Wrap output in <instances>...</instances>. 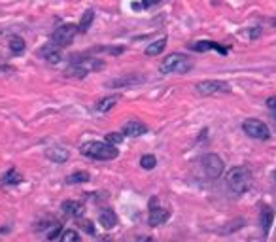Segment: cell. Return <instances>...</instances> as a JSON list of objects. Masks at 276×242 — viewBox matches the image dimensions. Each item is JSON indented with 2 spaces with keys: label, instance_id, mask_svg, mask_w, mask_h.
I'll list each match as a JSON object with an SVG mask.
<instances>
[{
  "label": "cell",
  "instance_id": "6da1fadb",
  "mask_svg": "<svg viewBox=\"0 0 276 242\" xmlns=\"http://www.w3.org/2000/svg\"><path fill=\"white\" fill-rule=\"evenodd\" d=\"M227 188L233 191L234 195H242L250 190L252 186V172L246 166H233L229 172L225 174Z\"/></svg>",
  "mask_w": 276,
  "mask_h": 242
},
{
  "label": "cell",
  "instance_id": "5bb4252c",
  "mask_svg": "<svg viewBox=\"0 0 276 242\" xmlns=\"http://www.w3.org/2000/svg\"><path fill=\"white\" fill-rule=\"evenodd\" d=\"M272 220H274V212L270 206H263L261 208V216H259V224H261V229H263V234L268 233L270 225H272Z\"/></svg>",
  "mask_w": 276,
  "mask_h": 242
},
{
  "label": "cell",
  "instance_id": "9c48e42d",
  "mask_svg": "<svg viewBox=\"0 0 276 242\" xmlns=\"http://www.w3.org/2000/svg\"><path fill=\"white\" fill-rule=\"evenodd\" d=\"M168 210H164V208L157 206V199L152 200V206H150V216H148V224L150 227H157V225L164 224L166 220H168Z\"/></svg>",
  "mask_w": 276,
  "mask_h": 242
},
{
  "label": "cell",
  "instance_id": "4fadbf2b",
  "mask_svg": "<svg viewBox=\"0 0 276 242\" xmlns=\"http://www.w3.org/2000/svg\"><path fill=\"white\" fill-rule=\"evenodd\" d=\"M98 222H100V225H102L104 229H114L118 225V216H116V212H114L112 208H106V210L100 212Z\"/></svg>",
  "mask_w": 276,
  "mask_h": 242
},
{
  "label": "cell",
  "instance_id": "7402d4cb",
  "mask_svg": "<svg viewBox=\"0 0 276 242\" xmlns=\"http://www.w3.org/2000/svg\"><path fill=\"white\" fill-rule=\"evenodd\" d=\"M10 50L14 53H21L23 50H25V40L21 38V36L18 34H14V36H10Z\"/></svg>",
  "mask_w": 276,
  "mask_h": 242
},
{
  "label": "cell",
  "instance_id": "4316f807",
  "mask_svg": "<svg viewBox=\"0 0 276 242\" xmlns=\"http://www.w3.org/2000/svg\"><path fill=\"white\" fill-rule=\"evenodd\" d=\"M82 229L86 231V233H89V234H95V225H93V222H87V220H84L82 222Z\"/></svg>",
  "mask_w": 276,
  "mask_h": 242
},
{
  "label": "cell",
  "instance_id": "44dd1931",
  "mask_svg": "<svg viewBox=\"0 0 276 242\" xmlns=\"http://www.w3.org/2000/svg\"><path fill=\"white\" fill-rule=\"evenodd\" d=\"M134 84H142V78H134V76H127L123 80H114L108 84V87H125V86H134Z\"/></svg>",
  "mask_w": 276,
  "mask_h": 242
},
{
  "label": "cell",
  "instance_id": "2e32d148",
  "mask_svg": "<svg viewBox=\"0 0 276 242\" xmlns=\"http://www.w3.org/2000/svg\"><path fill=\"white\" fill-rule=\"evenodd\" d=\"M40 55H42V57L48 60V62H52V64H57V62H60V60H62L59 50H57V48H53V46H48V48L40 50Z\"/></svg>",
  "mask_w": 276,
  "mask_h": 242
},
{
  "label": "cell",
  "instance_id": "e0dca14e",
  "mask_svg": "<svg viewBox=\"0 0 276 242\" xmlns=\"http://www.w3.org/2000/svg\"><path fill=\"white\" fill-rule=\"evenodd\" d=\"M21 182H23V176H21V172H19L18 168H10L8 172L4 174V178H2V184L4 186H18Z\"/></svg>",
  "mask_w": 276,
  "mask_h": 242
},
{
  "label": "cell",
  "instance_id": "52a82bcc",
  "mask_svg": "<svg viewBox=\"0 0 276 242\" xmlns=\"http://www.w3.org/2000/svg\"><path fill=\"white\" fill-rule=\"evenodd\" d=\"M197 93L198 95H218V93H229V84L222 82V80H206V82H198L197 84Z\"/></svg>",
  "mask_w": 276,
  "mask_h": 242
},
{
  "label": "cell",
  "instance_id": "3957f363",
  "mask_svg": "<svg viewBox=\"0 0 276 242\" xmlns=\"http://www.w3.org/2000/svg\"><path fill=\"white\" fill-rule=\"evenodd\" d=\"M191 60L190 57L182 55V53H170L166 55L164 60L159 64V72L161 74H172V72H178V74H186L191 70Z\"/></svg>",
  "mask_w": 276,
  "mask_h": 242
},
{
  "label": "cell",
  "instance_id": "ac0fdd59",
  "mask_svg": "<svg viewBox=\"0 0 276 242\" xmlns=\"http://www.w3.org/2000/svg\"><path fill=\"white\" fill-rule=\"evenodd\" d=\"M164 46H166V38H159V40H156L154 44H150L144 53H146L148 57H156V55H159V53L163 52Z\"/></svg>",
  "mask_w": 276,
  "mask_h": 242
},
{
  "label": "cell",
  "instance_id": "cb8c5ba5",
  "mask_svg": "<svg viewBox=\"0 0 276 242\" xmlns=\"http://www.w3.org/2000/svg\"><path fill=\"white\" fill-rule=\"evenodd\" d=\"M156 164H157V159L156 156H142L140 157V166L142 168H146V170H152V168H156Z\"/></svg>",
  "mask_w": 276,
  "mask_h": 242
},
{
  "label": "cell",
  "instance_id": "f1b7e54d",
  "mask_svg": "<svg viewBox=\"0 0 276 242\" xmlns=\"http://www.w3.org/2000/svg\"><path fill=\"white\" fill-rule=\"evenodd\" d=\"M59 234H60V225H55V229H53L52 233L48 234V238H50V240H55Z\"/></svg>",
  "mask_w": 276,
  "mask_h": 242
},
{
  "label": "cell",
  "instance_id": "ba28073f",
  "mask_svg": "<svg viewBox=\"0 0 276 242\" xmlns=\"http://www.w3.org/2000/svg\"><path fill=\"white\" fill-rule=\"evenodd\" d=\"M76 30H78V26L72 25V23L60 25L59 28H55V32L52 34L53 44H55V46H59V48H64V46H68V44L74 40V34H76Z\"/></svg>",
  "mask_w": 276,
  "mask_h": 242
},
{
  "label": "cell",
  "instance_id": "1f68e13d",
  "mask_svg": "<svg viewBox=\"0 0 276 242\" xmlns=\"http://www.w3.org/2000/svg\"><path fill=\"white\" fill-rule=\"evenodd\" d=\"M274 125H276V116H274Z\"/></svg>",
  "mask_w": 276,
  "mask_h": 242
},
{
  "label": "cell",
  "instance_id": "4dcf8cb0",
  "mask_svg": "<svg viewBox=\"0 0 276 242\" xmlns=\"http://www.w3.org/2000/svg\"><path fill=\"white\" fill-rule=\"evenodd\" d=\"M14 66H0V74H12Z\"/></svg>",
  "mask_w": 276,
  "mask_h": 242
},
{
  "label": "cell",
  "instance_id": "5b68a950",
  "mask_svg": "<svg viewBox=\"0 0 276 242\" xmlns=\"http://www.w3.org/2000/svg\"><path fill=\"white\" fill-rule=\"evenodd\" d=\"M200 166H202L204 176L210 178V180L220 178V176L224 174V168H225L222 157H218L216 154H206V156H202V159H200Z\"/></svg>",
  "mask_w": 276,
  "mask_h": 242
},
{
  "label": "cell",
  "instance_id": "8992f818",
  "mask_svg": "<svg viewBox=\"0 0 276 242\" xmlns=\"http://www.w3.org/2000/svg\"><path fill=\"white\" fill-rule=\"evenodd\" d=\"M242 129L244 132L250 136V138L256 140H268L270 138V129L267 127V123H263L261 120H256V118H250L242 123Z\"/></svg>",
  "mask_w": 276,
  "mask_h": 242
},
{
  "label": "cell",
  "instance_id": "d6986e66",
  "mask_svg": "<svg viewBox=\"0 0 276 242\" xmlns=\"http://www.w3.org/2000/svg\"><path fill=\"white\" fill-rule=\"evenodd\" d=\"M118 100H120V96L114 95V96H106V98H102L100 102L96 104V112H108V110H112L114 106L118 104Z\"/></svg>",
  "mask_w": 276,
  "mask_h": 242
},
{
  "label": "cell",
  "instance_id": "f546056e",
  "mask_svg": "<svg viewBox=\"0 0 276 242\" xmlns=\"http://www.w3.org/2000/svg\"><path fill=\"white\" fill-rule=\"evenodd\" d=\"M161 0H142V6L144 8H152V6H157Z\"/></svg>",
  "mask_w": 276,
  "mask_h": 242
},
{
  "label": "cell",
  "instance_id": "d4e9b609",
  "mask_svg": "<svg viewBox=\"0 0 276 242\" xmlns=\"http://www.w3.org/2000/svg\"><path fill=\"white\" fill-rule=\"evenodd\" d=\"M123 136H125L123 132H110V134H106V142H110V144L116 146V144H121L123 142Z\"/></svg>",
  "mask_w": 276,
  "mask_h": 242
},
{
  "label": "cell",
  "instance_id": "484cf974",
  "mask_svg": "<svg viewBox=\"0 0 276 242\" xmlns=\"http://www.w3.org/2000/svg\"><path fill=\"white\" fill-rule=\"evenodd\" d=\"M62 240L64 242H78L80 240V234L74 231V229H70V231H66V233L62 234Z\"/></svg>",
  "mask_w": 276,
  "mask_h": 242
},
{
  "label": "cell",
  "instance_id": "30bf717a",
  "mask_svg": "<svg viewBox=\"0 0 276 242\" xmlns=\"http://www.w3.org/2000/svg\"><path fill=\"white\" fill-rule=\"evenodd\" d=\"M146 132H148V127L144 123H140V121H127V123L123 125V134H125V136L136 138V136H142V134H146Z\"/></svg>",
  "mask_w": 276,
  "mask_h": 242
},
{
  "label": "cell",
  "instance_id": "8fae6325",
  "mask_svg": "<svg viewBox=\"0 0 276 242\" xmlns=\"http://www.w3.org/2000/svg\"><path fill=\"white\" fill-rule=\"evenodd\" d=\"M62 212L68 218H82L86 212V206L80 200H64L62 202Z\"/></svg>",
  "mask_w": 276,
  "mask_h": 242
},
{
  "label": "cell",
  "instance_id": "ffe728a7",
  "mask_svg": "<svg viewBox=\"0 0 276 242\" xmlns=\"http://www.w3.org/2000/svg\"><path fill=\"white\" fill-rule=\"evenodd\" d=\"M93 19H95L93 10H87L86 14L82 16V21H80V25H78L80 32H87V30H89V26H91V23H93Z\"/></svg>",
  "mask_w": 276,
  "mask_h": 242
},
{
  "label": "cell",
  "instance_id": "7c38bea8",
  "mask_svg": "<svg viewBox=\"0 0 276 242\" xmlns=\"http://www.w3.org/2000/svg\"><path fill=\"white\" fill-rule=\"evenodd\" d=\"M191 50L193 52H208V50H214V52L222 53V55H227V50H225L224 46H220L218 42H208V40H200V42H195L193 46H191Z\"/></svg>",
  "mask_w": 276,
  "mask_h": 242
},
{
  "label": "cell",
  "instance_id": "9a60e30c",
  "mask_svg": "<svg viewBox=\"0 0 276 242\" xmlns=\"http://www.w3.org/2000/svg\"><path fill=\"white\" fill-rule=\"evenodd\" d=\"M46 157L52 159L53 163H64V161L68 159V152H66L64 148H50V150L46 152Z\"/></svg>",
  "mask_w": 276,
  "mask_h": 242
},
{
  "label": "cell",
  "instance_id": "603a6c76",
  "mask_svg": "<svg viewBox=\"0 0 276 242\" xmlns=\"http://www.w3.org/2000/svg\"><path fill=\"white\" fill-rule=\"evenodd\" d=\"M86 182H89V172H74L70 174L68 178H66V184H86Z\"/></svg>",
  "mask_w": 276,
  "mask_h": 242
},
{
  "label": "cell",
  "instance_id": "277c9868",
  "mask_svg": "<svg viewBox=\"0 0 276 242\" xmlns=\"http://www.w3.org/2000/svg\"><path fill=\"white\" fill-rule=\"evenodd\" d=\"M104 68V60L98 59H84L78 62H72L68 68L64 70V76L68 78H86L89 72H95V70Z\"/></svg>",
  "mask_w": 276,
  "mask_h": 242
},
{
  "label": "cell",
  "instance_id": "83f0119b",
  "mask_svg": "<svg viewBox=\"0 0 276 242\" xmlns=\"http://www.w3.org/2000/svg\"><path fill=\"white\" fill-rule=\"evenodd\" d=\"M267 108L270 110L272 116H276V96H268L267 98Z\"/></svg>",
  "mask_w": 276,
  "mask_h": 242
},
{
  "label": "cell",
  "instance_id": "7a4b0ae2",
  "mask_svg": "<svg viewBox=\"0 0 276 242\" xmlns=\"http://www.w3.org/2000/svg\"><path fill=\"white\" fill-rule=\"evenodd\" d=\"M82 154L87 157H93V159H98V161H112L116 157L120 156L118 148L110 144V142H96V140H91V142H86L82 144Z\"/></svg>",
  "mask_w": 276,
  "mask_h": 242
}]
</instances>
